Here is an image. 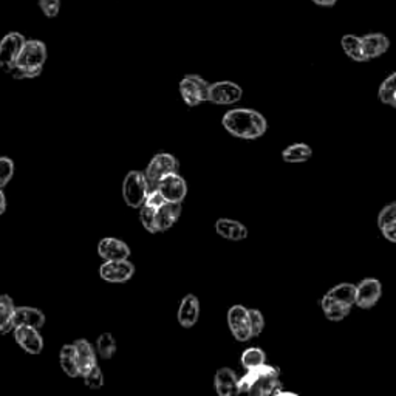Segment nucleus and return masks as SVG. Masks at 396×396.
I'll use <instances>...</instances> for the list:
<instances>
[{"mask_svg": "<svg viewBox=\"0 0 396 396\" xmlns=\"http://www.w3.org/2000/svg\"><path fill=\"white\" fill-rule=\"evenodd\" d=\"M223 127L232 136L241 139H257L267 132V120L251 108H234L223 116Z\"/></svg>", "mask_w": 396, "mask_h": 396, "instance_id": "nucleus-1", "label": "nucleus"}, {"mask_svg": "<svg viewBox=\"0 0 396 396\" xmlns=\"http://www.w3.org/2000/svg\"><path fill=\"white\" fill-rule=\"evenodd\" d=\"M239 392L249 395H276L281 393L278 370L273 365L263 364L249 369L246 375L239 379Z\"/></svg>", "mask_w": 396, "mask_h": 396, "instance_id": "nucleus-2", "label": "nucleus"}, {"mask_svg": "<svg viewBox=\"0 0 396 396\" xmlns=\"http://www.w3.org/2000/svg\"><path fill=\"white\" fill-rule=\"evenodd\" d=\"M47 61V47L41 41H27L10 75L16 79H28L41 75Z\"/></svg>", "mask_w": 396, "mask_h": 396, "instance_id": "nucleus-3", "label": "nucleus"}, {"mask_svg": "<svg viewBox=\"0 0 396 396\" xmlns=\"http://www.w3.org/2000/svg\"><path fill=\"white\" fill-rule=\"evenodd\" d=\"M150 190L152 189L148 177H146V174L143 172L132 171L127 174V177L124 178L122 197L124 201H126L130 208H141Z\"/></svg>", "mask_w": 396, "mask_h": 396, "instance_id": "nucleus-4", "label": "nucleus"}, {"mask_svg": "<svg viewBox=\"0 0 396 396\" xmlns=\"http://www.w3.org/2000/svg\"><path fill=\"white\" fill-rule=\"evenodd\" d=\"M180 94L190 107H195L203 101H208L209 84L197 75H188L180 83Z\"/></svg>", "mask_w": 396, "mask_h": 396, "instance_id": "nucleus-5", "label": "nucleus"}, {"mask_svg": "<svg viewBox=\"0 0 396 396\" xmlns=\"http://www.w3.org/2000/svg\"><path fill=\"white\" fill-rule=\"evenodd\" d=\"M27 39L20 33H10L0 41V69L6 73L16 67V61Z\"/></svg>", "mask_w": 396, "mask_h": 396, "instance_id": "nucleus-6", "label": "nucleus"}, {"mask_svg": "<svg viewBox=\"0 0 396 396\" xmlns=\"http://www.w3.org/2000/svg\"><path fill=\"white\" fill-rule=\"evenodd\" d=\"M178 171V161L171 153H158V155L150 160L146 171V177L150 185V189H157L158 181L164 177V175L171 172Z\"/></svg>", "mask_w": 396, "mask_h": 396, "instance_id": "nucleus-7", "label": "nucleus"}, {"mask_svg": "<svg viewBox=\"0 0 396 396\" xmlns=\"http://www.w3.org/2000/svg\"><path fill=\"white\" fill-rule=\"evenodd\" d=\"M228 325L231 333L237 341L246 342L253 337L251 320H249V311L245 306L234 305L228 313Z\"/></svg>", "mask_w": 396, "mask_h": 396, "instance_id": "nucleus-8", "label": "nucleus"}, {"mask_svg": "<svg viewBox=\"0 0 396 396\" xmlns=\"http://www.w3.org/2000/svg\"><path fill=\"white\" fill-rule=\"evenodd\" d=\"M157 189L167 201H175V203H181L188 194L186 181L177 172H171L164 175V177L158 181Z\"/></svg>", "mask_w": 396, "mask_h": 396, "instance_id": "nucleus-9", "label": "nucleus"}, {"mask_svg": "<svg viewBox=\"0 0 396 396\" xmlns=\"http://www.w3.org/2000/svg\"><path fill=\"white\" fill-rule=\"evenodd\" d=\"M241 97H243L241 87L231 83V80H222V83L209 84L208 101L214 102V104H220V106L234 104V102L240 101Z\"/></svg>", "mask_w": 396, "mask_h": 396, "instance_id": "nucleus-10", "label": "nucleus"}, {"mask_svg": "<svg viewBox=\"0 0 396 396\" xmlns=\"http://www.w3.org/2000/svg\"><path fill=\"white\" fill-rule=\"evenodd\" d=\"M135 267L129 260H106L99 268V276L110 283H122L132 278Z\"/></svg>", "mask_w": 396, "mask_h": 396, "instance_id": "nucleus-11", "label": "nucleus"}, {"mask_svg": "<svg viewBox=\"0 0 396 396\" xmlns=\"http://www.w3.org/2000/svg\"><path fill=\"white\" fill-rule=\"evenodd\" d=\"M383 292L381 282L376 278H364V281L356 287V302L355 305L369 310V308L375 306Z\"/></svg>", "mask_w": 396, "mask_h": 396, "instance_id": "nucleus-12", "label": "nucleus"}, {"mask_svg": "<svg viewBox=\"0 0 396 396\" xmlns=\"http://www.w3.org/2000/svg\"><path fill=\"white\" fill-rule=\"evenodd\" d=\"M14 339L25 351L31 355H39L43 348V339L39 334V330L34 327L19 325L14 327Z\"/></svg>", "mask_w": 396, "mask_h": 396, "instance_id": "nucleus-13", "label": "nucleus"}, {"mask_svg": "<svg viewBox=\"0 0 396 396\" xmlns=\"http://www.w3.org/2000/svg\"><path fill=\"white\" fill-rule=\"evenodd\" d=\"M164 201H167V200L163 195H161L160 190L152 189L149 195H148V198H146V201L143 203V206H141V212H139V220H141L144 228L152 234L157 232V229H155V212Z\"/></svg>", "mask_w": 396, "mask_h": 396, "instance_id": "nucleus-14", "label": "nucleus"}, {"mask_svg": "<svg viewBox=\"0 0 396 396\" xmlns=\"http://www.w3.org/2000/svg\"><path fill=\"white\" fill-rule=\"evenodd\" d=\"M181 215V203L164 201L155 212V229L157 232L167 231L172 228L175 222Z\"/></svg>", "mask_w": 396, "mask_h": 396, "instance_id": "nucleus-15", "label": "nucleus"}, {"mask_svg": "<svg viewBox=\"0 0 396 396\" xmlns=\"http://www.w3.org/2000/svg\"><path fill=\"white\" fill-rule=\"evenodd\" d=\"M98 253L104 260H127L130 248L118 239H102L98 245Z\"/></svg>", "mask_w": 396, "mask_h": 396, "instance_id": "nucleus-16", "label": "nucleus"}, {"mask_svg": "<svg viewBox=\"0 0 396 396\" xmlns=\"http://www.w3.org/2000/svg\"><path fill=\"white\" fill-rule=\"evenodd\" d=\"M198 316H200V304L194 295H188L183 297L178 308V322L181 327L190 328L197 324Z\"/></svg>", "mask_w": 396, "mask_h": 396, "instance_id": "nucleus-17", "label": "nucleus"}, {"mask_svg": "<svg viewBox=\"0 0 396 396\" xmlns=\"http://www.w3.org/2000/svg\"><path fill=\"white\" fill-rule=\"evenodd\" d=\"M214 387L218 395L222 396H232L237 395L239 392V378L234 370L231 369H220L215 373L214 378Z\"/></svg>", "mask_w": 396, "mask_h": 396, "instance_id": "nucleus-18", "label": "nucleus"}, {"mask_svg": "<svg viewBox=\"0 0 396 396\" xmlns=\"http://www.w3.org/2000/svg\"><path fill=\"white\" fill-rule=\"evenodd\" d=\"M45 324V316L38 308L31 306H19L14 311V327L19 325H27V327H34V328H42Z\"/></svg>", "mask_w": 396, "mask_h": 396, "instance_id": "nucleus-19", "label": "nucleus"}, {"mask_svg": "<svg viewBox=\"0 0 396 396\" xmlns=\"http://www.w3.org/2000/svg\"><path fill=\"white\" fill-rule=\"evenodd\" d=\"M215 231L218 236H222L223 239L228 240H243L248 237V229L240 222L229 218H220L215 223Z\"/></svg>", "mask_w": 396, "mask_h": 396, "instance_id": "nucleus-20", "label": "nucleus"}, {"mask_svg": "<svg viewBox=\"0 0 396 396\" xmlns=\"http://www.w3.org/2000/svg\"><path fill=\"white\" fill-rule=\"evenodd\" d=\"M362 47H364L367 61H369V59H373V57L384 55L388 50V47H390V42H388V39L384 34L372 33L362 38Z\"/></svg>", "mask_w": 396, "mask_h": 396, "instance_id": "nucleus-21", "label": "nucleus"}, {"mask_svg": "<svg viewBox=\"0 0 396 396\" xmlns=\"http://www.w3.org/2000/svg\"><path fill=\"white\" fill-rule=\"evenodd\" d=\"M76 356H78V365L80 376L89 372L92 367L97 365V355H94L93 347L85 339H79L75 342Z\"/></svg>", "mask_w": 396, "mask_h": 396, "instance_id": "nucleus-22", "label": "nucleus"}, {"mask_svg": "<svg viewBox=\"0 0 396 396\" xmlns=\"http://www.w3.org/2000/svg\"><path fill=\"white\" fill-rule=\"evenodd\" d=\"M14 306L13 299L10 296H0V333L6 334L14 330Z\"/></svg>", "mask_w": 396, "mask_h": 396, "instance_id": "nucleus-23", "label": "nucleus"}, {"mask_svg": "<svg viewBox=\"0 0 396 396\" xmlns=\"http://www.w3.org/2000/svg\"><path fill=\"white\" fill-rule=\"evenodd\" d=\"M320 305H322V310H324L325 316L330 320H342L346 316H348V313L351 310L350 305H346L342 302H337V300L332 299V296L325 295L320 300Z\"/></svg>", "mask_w": 396, "mask_h": 396, "instance_id": "nucleus-24", "label": "nucleus"}, {"mask_svg": "<svg viewBox=\"0 0 396 396\" xmlns=\"http://www.w3.org/2000/svg\"><path fill=\"white\" fill-rule=\"evenodd\" d=\"M59 359H61V367H62V370L65 372V375H69L70 378L80 376L75 344H71V346H64L62 350H61Z\"/></svg>", "mask_w": 396, "mask_h": 396, "instance_id": "nucleus-25", "label": "nucleus"}, {"mask_svg": "<svg viewBox=\"0 0 396 396\" xmlns=\"http://www.w3.org/2000/svg\"><path fill=\"white\" fill-rule=\"evenodd\" d=\"M341 45L346 51V55L350 56L353 61L364 62L367 61L364 47H362V38H358L355 34H346L341 41Z\"/></svg>", "mask_w": 396, "mask_h": 396, "instance_id": "nucleus-26", "label": "nucleus"}, {"mask_svg": "<svg viewBox=\"0 0 396 396\" xmlns=\"http://www.w3.org/2000/svg\"><path fill=\"white\" fill-rule=\"evenodd\" d=\"M311 148L304 143L291 144L282 152V158L283 161H287V163H305L306 160L311 158Z\"/></svg>", "mask_w": 396, "mask_h": 396, "instance_id": "nucleus-27", "label": "nucleus"}, {"mask_svg": "<svg viewBox=\"0 0 396 396\" xmlns=\"http://www.w3.org/2000/svg\"><path fill=\"white\" fill-rule=\"evenodd\" d=\"M327 295L332 296V299L337 300V302L353 306L356 302V285L341 283V285H337V287L330 290Z\"/></svg>", "mask_w": 396, "mask_h": 396, "instance_id": "nucleus-28", "label": "nucleus"}, {"mask_svg": "<svg viewBox=\"0 0 396 396\" xmlns=\"http://www.w3.org/2000/svg\"><path fill=\"white\" fill-rule=\"evenodd\" d=\"M265 351L260 350V348H248L243 351V355H241V365L245 367L246 370L249 369H255V367H260L265 364Z\"/></svg>", "mask_w": 396, "mask_h": 396, "instance_id": "nucleus-29", "label": "nucleus"}, {"mask_svg": "<svg viewBox=\"0 0 396 396\" xmlns=\"http://www.w3.org/2000/svg\"><path fill=\"white\" fill-rule=\"evenodd\" d=\"M395 93H396V71L393 73V75L388 76L383 84H381L378 97L381 102H384V104H392Z\"/></svg>", "mask_w": 396, "mask_h": 396, "instance_id": "nucleus-30", "label": "nucleus"}, {"mask_svg": "<svg viewBox=\"0 0 396 396\" xmlns=\"http://www.w3.org/2000/svg\"><path fill=\"white\" fill-rule=\"evenodd\" d=\"M97 348L99 351V355L104 359H110L116 351V342L115 337L110 333H104L98 337L97 341Z\"/></svg>", "mask_w": 396, "mask_h": 396, "instance_id": "nucleus-31", "label": "nucleus"}, {"mask_svg": "<svg viewBox=\"0 0 396 396\" xmlns=\"http://www.w3.org/2000/svg\"><path fill=\"white\" fill-rule=\"evenodd\" d=\"M395 223H396V203H392V204H387V206L379 212L378 226H379V229L383 231Z\"/></svg>", "mask_w": 396, "mask_h": 396, "instance_id": "nucleus-32", "label": "nucleus"}, {"mask_svg": "<svg viewBox=\"0 0 396 396\" xmlns=\"http://www.w3.org/2000/svg\"><path fill=\"white\" fill-rule=\"evenodd\" d=\"M83 378H84L85 386L90 387V388H94V390H97V388H101L102 384H104V375H102V372H101L98 364L92 367V369L87 373H84Z\"/></svg>", "mask_w": 396, "mask_h": 396, "instance_id": "nucleus-33", "label": "nucleus"}, {"mask_svg": "<svg viewBox=\"0 0 396 396\" xmlns=\"http://www.w3.org/2000/svg\"><path fill=\"white\" fill-rule=\"evenodd\" d=\"M14 174V164L10 158L0 157V188L6 186L13 178Z\"/></svg>", "mask_w": 396, "mask_h": 396, "instance_id": "nucleus-34", "label": "nucleus"}, {"mask_svg": "<svg viewBox=\"0 0 396 396\" xmlns=\"http://www.w3.org/2000/svg\"><path fill=\"white\" fill-rule=\"evenodd\" d=\"M249 311V320H251V332L253 336H259L262 333L263 327H265V319L259 310H248Z\"/></svg>", "mask_w": 396, "mask_h": 396, "instance_id": "nucleus-35", "label": "nucleus"}, {"mask_svg": "<svg viewBox=\"0 0 396 396\" xmlns=\"http://www.w3.org/2000/svg\"><path fill=\"white\" fill-rule=\"evenodd\" d=\"M39 6L47 17H56L61 10V0H39Z\"/></svg>", "mask_w": 396, "mask_h": 396, "instance_id": "nucleus-36", "label": "nucleus"}, {"mask_svg": "<svg viewBox=\"0 0 396 396\" xmlns=\"http://www.w3.org/2000/svg\"><path fill=\"white\" fill-rule=\"evenodd\" d=\"M383 236L387 240H390V241H393V243H396V223L392 225V226H388V228H386V229H383Z\"/></svg>", "mask_w": 396, "mask_h": 396, "instance_id": "nucleus-37", "label": "nucleus"}, {"mask_svg": "<svg viewBox=\"0 0 396 396\" xmlns=\"http://www.w3.org/2000/svg\"><path fill=\"white\" fill-rule=\"evenodd\" d=\"M6 209V198H5V194L2 192V188H0V215L3 214Z\"/></svg>", "mask_w": 396, "mask_h": 396, "instance_id": "nucleus-38", "label": "nucleus"}, {"mask_svg": "<svg viewBox=\"0 0 396 396\" xmlns=\"http://www.w3.org/2000/svg\"><path fill=\"white\" fill-rule=\"evenodd\" d=\"M313 2L319 6H333L337 0H313Z\"/></svg>", "mask_w": 396, "mask_h": 396, "instance_id": "nucleus-39", "label": "nucleus"}, {"mask_svg": "<svg viewBox=\"0 0 396 396\" xmlns=\"http://www.w3.org/2000/svg\"><path fill=\"white\" fill-rule=\"evenodd\" d=\"M390 106H393L395 108H396V93H395V97H393V101H392V104Z\"/></svg>", "mask_w": 396, "mask_h": 396, "instance_id": "nucleus-40", "label": "nucleus"}]
</instances>
